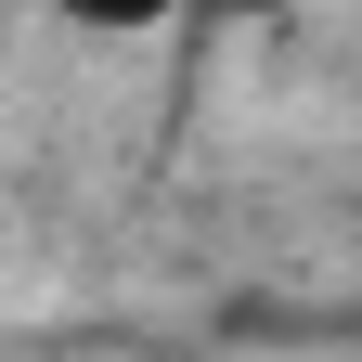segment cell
<instances>
[{
  "label": "cell",
  "mask_w": 362,
  "mask_h": 362,
  "mask_svg": "<svg viewBox=\"0 0 362 362\" xmlns=\"http://www.w3.org/2000/svg\"><path fill=\"white\" fill-rule=\"evenodd\" d=\"M52 13H78V26H156V13H181V0H52Z\"/></svg>",
  "instance_id": "cell-1"
},
{
  "label": "cell",
  "mask_w": 362,
  "mask_h": 362,
  "mask_svg": "<svg viewBox=\"0 0 362 362\" xmlns=\"http://www.w3.org/2000/svg\"><path fill=\"white\" fill-rule=\"evenodd\" d=\"M207 13H272V0H207Z\"/></svg>",
  "instance_id": "cell-2"
}]
</instances>
